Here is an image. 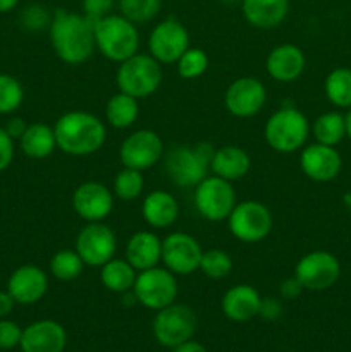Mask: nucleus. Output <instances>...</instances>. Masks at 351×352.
Returning a JSON list of instances; mask_svg holds the SVG:
<instances>
[{
  "label": "nucleus",
  "mask_w": 351,
  "mask_h": 352,
  "mask_svg": "<svg viewBox=\"0 0 351 352\" xmlns=\"http://www.w3.org/2000/svg\"><path fill=\"white\" fill-rule=\"evenodd\" d=\"M203 250L186 232H171L162 239V263L174 275H191L200 270Z\"/></svg>",
  "instance_id": "nucleus-16"
},
{
  "label": "nucleus",
  "mask_w": 351,
  "mask_h": 352,
  "mask_svg": "<svg viewBox=\"0 0 351 352\" xmlns=\"http://www.w3.org/2000/svg\"><path fill=\"white\" fill-rule=\"evenodd\" d=\"M74 250L86 267H102L116 258L117 237L114 230L103 222H89L79 230Z\"/></svg>",
  "instance_id": "nucleus-12"
},
{
  "label": "nucleus",
  "mask_w": 351,
  "mask_h": 352,
  "mask_svg": "<svg viewBox=\"0 0 351 352\" xmlns=\"http://www.w3.org/2000/svg\"><path fill=\"white\" fill-rule=\"evenodd\" d=\"M143 189V172L136 170V168L124 167L123 170L117 172L116 177H114L112 192L116 198L120 199V201H133V199L140 198Z\"/></svg>",
  "instance_id": "nucleus-33"
},
{
  "label": "nucleus",
  "mask_w": 351,
  "mask_h": 352,
  "mask_svg": "<svg viewBox=\"0 0 351 352\" xmlns=\"http://www.w3.org/2000/svg\"><path fill=\"white\" fill-rule=\"evenodd\" d=\"M141 217L151 229H169L179 217V203L171 192L155 189L141 203Z\"/></svg>",
  "instance_id": "nucleus-23"
},
{
  "label": "nucleus",
  "mask_w": 351,
  "mask_h": 352,
  "mask_svg": "<svg viewBox=\"0 0 351 352\" xmlns=\"http://www.w3.org/2000/svg\"><path fill=\"white\" fill-rule=\"evenodd\" d=\"M7 291L19 305H34L48 291V275L36 265H23L16 268L7 282Z\"/></svg>",
  "instance_id": "nucleus-19"
},
{
  "label": "nucleus",
  "mask_w": 351,
  "mask_h": 352,
  "mask_svg": "<svg viewBox=\"0 0 351 352\" xmlns=\"http://www.w3.org/2000/svg\"><path fill=\"white\" fill-rule=\"evenodd\" d=\"M85 261L78 254L76 250H61L50 258V268L52 277H55L61 282H71L78 278L85 270Z\"/></svg>",
  "instance_id": "nucleus-32"
},
{
  "label": "nucleus",
  "mask_w": 351,
  "mask_h": 352,
  "mask_svg": "<svg viewBox=\"0 0 351 352\" xmlns=\"http://www.w3.org/2000/svg\"><path fill=\"white\" fill-rule=\"evenodd\" d=\"M114 7H116V0H83V14L93 24L112 14Z\"/></svg>",
  "instance_id": "nucleus-40"
},
{
  "label": "nucleus",
  "mask_w": 351,
  "mask_h": 352,
  "mask_svg": "<svg viewBox=\"0 0 351 352\" xmlns=\"http://www.w3.org/2000/svg\"><path fill=\"white\" fill-rule=\"evenodd\" d=\"M114 201L112 189L96 181L83 182L72 192V208L86 223L103 222L112 213Z\"/></svg>",
  "instance_id": "nucleus-17"
},
{
  "label": "nucleus",
  "mask_w": 351,
  "mask_h": 352,
  "mask_svg": "<svg viewBox=\"0 0 351 352\" xmlns=\"http://www.w3.org/2000/svg\"><path fill=\"white\" fill-rule=\"evenodd\" d=\"M19 146L23 150V153L26 157L33 158V160L48 158L57 150L54 127L43 122L30 124L26 127V131H24L23 136L19 138Z\"/></svg>",
  "instance_id": "nucleus-27"
},
{
  "label": "nucleus",
  "mask_w": 351,
  "mask_h": 352,
  "mask_svg": "<svg viewBox=\"0 0 351 352\" xmlns=\"http://www.w3.org/2000/svg\"><path fill=\"white\" fill-rule=\"evenodd\" d=\"M164 141L153 129H138L123 141L119 148L120 164L124 167L148 170L160 162Z\"/></svg>",
  "instance_id": "nucleus-15"
},
{
  "label": "nucleus",
  "mask_w": 351,
  "mask_h": 352,
  "mask_svg": "<svg viewBox=\"0 0 351 352\" xmlns=\"http://www.w3.org/2000/svg\"><path fill=\"white\" fill-rule=\"evenodd\" d=\"M21 337L23 330L17 323L6 318L0 320V349H14L21 344Z\"/></svg>",
  "instance_id": "nucleus-39"
},
{
  "label": "nucleus",
  "mask_w": 351,
  "mask_h": 352,
  "mask_svg": "<svg viewBox=\"0 0 351 352\" xmlns=\"http://www.w3.org/2000/svg\"><path fill=\"white\" fill-rule=\"evenodd\" d=\"M19 0H0V14L10 12L12 9H16Z\"/></svg>",
  "instance_id": "nucleus-47"
},
{
  "label": "nucleus",
  "mask_w": 351,
  "mask_h": 352,
  "mask_svg": "<svg viewBox=\"0 0 351 352\" xmlns=\"http://www.w3.org/2000/svg\"><path fill=\"white\" fill-rule=\"evenodd\" d=\"M178 292V275L169 272L165 267H153L138 272L133 285L136 302L151 311H158V309L176 302Z\"/></svg>",
  "instance_id": "nucleus-8"
},
{
  "label": "nucleus",
  "mask_w": 351,
  "mask_h": 352,
  "mask_svg": "<svg viewBox=\"0 0 351 352\" xmlns=\"http://www.w3.org/2000/svg\"><path fill=\"white\" fill-rule=\"evenodd\" d=\"M282 315V305L279 299L275 298H262L260 309H258V316L264 318L265 322H275L281 318Z\"/></svg>",
  "instance_id": "nucleus-42"
},
{
  "label": "nucleus",
  "mask_w": 351,
  "mask_h": 352,
  "mask_svg": "<svg viewBox=\"0 0 351 352\" xmlns=\"http://www.w3.org/2000/svg\"><path fill=\"white\" fill-rule=\"evenodd\" d=\"M220 3H224V6H236V3H241L243 0H219Z\"/></svg>",
  "instance_id": "nucleus-50"
},
{
  "label": "nucleus",
  "mask_w": 351,
  "mask_h": 352,
  "mask_svg": "<svg viewBox=\"0 0 351 352\" xmlns=\"http://www.w3.org/2000/svg\"><path fill=\"white\" fill-rule=\"evenodd\" d=\"M14 138L7 133L3 127H0V172L6 170L14 160Z\"/></svg>",
  "instance_id": "nucleus-41"
},
{
  "label": "nucleus",
  "mask_w": 351,
  "mask_h": 352,
  "mask_svg": "<svg viewBox=\"0 0 351 352\" xmlns=\"http://www.w3.org/2000/svg\"><path fill=\"white\" fill-rule=\"evenodd\" d=\"M295 277L306 291H326L341 277V263L329 251H310L298 260Z\"/></svg>",
  "instance_id": "nucleus-11"
},
{
  "label": "nucleus",
  "mask_w": 351,
  "mask_h": 352,
  "mask_svg": "<svg viewBox=\"0 0 351 352\" xmlns=\"http://www.w3.org/2000/svg\"><path fill=\"white\" fill-rule=\"evenodd\" d=\"M14 305H16V301H14L12 296L9 294V291L0 292V320L6 318V316H9L10 313H12Z\"/></svg>",
  "instance_id": "nucleus-45"
},
{
  "label": "nucleus",
  "mask_w": 351,
  "mask_h": 352,
  "mask_svg": "<svg viewBox=\"0 0 351 352\" xmlns=\"http://www.w3.org/2000/svg\"><path fill=\"white\" fill-rule=\"evenodd\" d=\"M312 133L317 143L336 146L346 138V119L339 112H326L313 120Z\"/></svg>",
  "instance_id": "nucleus-30"
},
{
  "label": "nucleus",
  "mask_w": 351,
  "mask_h": 352,
  "mask_svg": "<svg viewBox=\"0 0 351 352\" xmlns=\"http://www.w3.org/2000/svg\"><path fill=\"white\" fill-rule=\"evenodd\" d=\"M326 96L339 109H351V69L337 67L329 72L323 82Z\"/></svg>",
  "instance_id": "nucleus-31"
},
{
  "label": "nucleus",
  "mask_w": 351,
  "mask_h": 352,
  "mask_svg": "<svg viewBox=\"0 0 351 352\" xmlns=\"http://www.w3.org/2000/svg\"><path fill=\"white\" fill-rule=\"evenodd\" d=\"M67 333L61 323L54 320H38L23 330L21 351L23 352H64Z\"/></svg>",
  "instance_id": "nucleus-20"
},
{
  "label": "nucleus",
  "mask_w": 351,
  "mask_h": 352,
  "mask_svg": "<svg viewBox=\"0 0 351 352\" xmlns=\"http://www.w3.org/2000/svg\"><path fill=\"white\" fill-rule=\"evenodd\" d=\"M26 127H28V124L24 122L23 119H19V117H12V119H9V122L6 124V127H3V129L10 134V138H14V140H19V138L24 134V131H26Z\"/></svg>",
  "instance_id": "nucleus-44"
},
{
  "label": "nucleus",
  "mask_w": 351,
  "mask_h": 352,
  "mask_svg": "<svg viewBox=\"0 0 351 352\" xmlns=\"http://www.w3.org/2000/svg\"><path fill=\"white\" fill-rule=\"evenodd\" d=\"M344 119H346V136L351 140V109L348 110V113L344 116Z\"/></svg>",
  "instance_id": "nucleus-48"
},
{
  "label": "nucleus",
  "mask_w": 351,
  "mask_h": 352,
  "mask_svg": "<svg viewBox=\"0 0 351 352\" xmlns=\"http://www.w3.org/2000/svg\"><path fill=\"white\" fill-rule=\"evenodd\" d=\"M120 16L134 24H143L155 19L162 9V0H117Z\"/></svg>",
  "instance_id": "nucleus-34"
},
{
  "label": "nucleus",
  "mask_w": 351,
  "mask_h": 352,
  "mask_svg": "<svg viewBox=\"0 0 351 352\" xmlns=\"http://www.w3.org/2000/svg\"><path fill=\"white\" fill-rule=\"evenodd\" d=\"M267 103V88L260 79L253 76H243L237 78L227 86L224 93V107L231 116L237 119H250Z\"/></svg>",
  "instance_id": "nucleus-13"
},
{
  "label": "nucleus",
  "mask_w": 351,
  "mask_h": 352,
  "mask_svg": "<svg viewBox=\"0 0 351 352\" xmlns=\"http://www.w3.org/2000/svg\"><path fill=\"white\" fill-rule=\"evenodd\" d=\"M343 205L346 206V208L351 212V191L344 192V195H343Z\"/></svg>",
  "instance_id": "nucleus-49"
},
{
  "label": "nucleus",
  "mask_w": 351,
  "mask_h": 352,
  "mask_svg": "<svg viewBox=\"0 0 351 352\" xmlns=\"http://www.w3.org/2000/svg\"><path fill=\"white\" fill-rule=\"evenodd\" d=\"M195 206L200 217L209 222H224L236 206V191L233 182L217 175H206L195 188Z\"/></svg>",
  "instance_id": "nucleus-9"
},
{
  "label": "nucleus",
  "mask_w": 351,
  "mask_h": 352,
  "mask_svg": "<svg viewBox=\"0 0 351 352\" xmlns=\"http://www.w3.org/2000/svg\"><path fill=\"white\" fill-rule=\"evenodd\" d=\"M251 158L246 151L236 144L217 148L210 162V172L226 181L234 182L243 179L250 172Z\"/></svg>",
  "instance_id": "nucleus-26"
},
{
  "label": "nucleus",
  "mask_w": 351,
  "mask_h": 352,
  "mask_svg": "<svg viewBox=\"0 0 351 352\" xmlns=\"http://www.w3.org/2000/svg\"><path fill=\"white\" fill-rule=\"evenodd\" d=\"M310 131H312L310 120L301 110L295 107H282L267 119L264 138L274 151L291 155L305 146Z\"/></svg>",
  "instance_id": "nucleus-4"
},
{
  "label": "nucleus",
  "mask_w": 351,
  "mask_h": 352,
  "mask_svg": "<svg viewBox=\"0 0 351 352\" xmlns=\"http://www.w3.org/2000/svg\"><path fill=\"white\" fill-rule=\"evenodd\" d=\"M126 260L136 272L158 267L162 261V239L150 230L134 232L126 243Z\"/></svg>",
  "instance_id": "nucleus-24"
},
{
  "label": "nucleus",
  "mask_w": 351,
  "mask_h": 352,
  "mask_svg": "<svg viewBox=\"0 0 351 352\" xmlns=\"http://www.w3.org/2000/svg\"><path fill=\"white\" fill-rule=\"evenodd\" d=\"M21 17H23V24L28 30H41V28H45L47 24L50 26L52 21V16L47 10V7L38 6V3L26 7Z\"/></svg>",
  "instance_id": "nucleus-38"
},
{
  "label": "nucleus",
  "mask_w": 351,
  "mask_h": 352,
  "mask_svg": "<svg viewBox=\"0 0 351 352\" xmlns=\"http://www.w3.org/2000/svg\"><path fill=\"white\" fill-rule=\"evenodd\" d=\"M50 43L55 55L67 65H81L96 50L93 23L85 14L57 9L52 14Z\"/></svg>",
  "instance_id": "nucleus-1"
},
{
  "label": "nucleus",
  "mask_w": 351,
  "mask_h": 352,
  "mask_svg": "<svg viewBox=\"0 0 351 352\" xmlns=\"http://www.w3.org/2000/svg\"><path fill=\"white\" fill-rule=\"evenodd\" d=\"M162 64L150 54H134L120 62L116 72V85L119 91L134 96L136 100L148 98L160 88Z\"/></svg>",
  "instance_id": "nucleus-6"
},
{
  "label": "nucleus",
  "mask_w": 351,
  "mask_h": 352,
  "mask_svg": "<svg viewBox=\"0 0 351 352\" xmlns=\"http://www.w3.org/2000/svg\"><path fill=\"white\" fill-rule=\"evenodd\" d=\"M172 352H206V349L200 342L189 339V340H186V342L176 346L174 349H172Z\"/></svg>",
  "instance_id": "nucleus-46"
},
{
  "label": "nucleus",
  "mask_w": 351,
  "mask_h": 352,
  "mask_svg": "<svg viewBox=\"0 0 351 352\" xmlns=\"http://www.w3.org/2000/svg\"><path fill=\"white\" fill-rule=\"evenodd\" d=\"M200 272L209 278H213V280L229 277L231 272H233V258L224 250L203 251Z\"/></svg>",
  "instance_id": "nucleus-35"
},
{
  "label": "nucleus",
  "mask_w": 351,
  "mask_h": 352,
  "mask_svg": "<svg viewBox=\"0 0 351 352\" xmlns=\"http://www.w3.org/2000/svg\"><path fill=\"white\" fill-rule=\"evenodd\" d=\"M217 148L210 143L195 146L179 144L165 155V170L172 184L179 188H196L210 172V162Z\"/></svg>",
  "instance_id": "nucleus-5"
},
{
  "label": "nucleus",
  "mask_w": 351,
  "mask_h": 352,
  "mask_svg": "<svg viewBox=\"0 0 351 352\" xmlns=\"http://www.w3.org/2000/svg\"><path fill=\"white\" fill-rule=\"evenodd\" d=\"M24 100L23 85L10 74H0V113L16 112Z\"/></svg>",
  "instance_id": "nucleus-37"
},
{
  "label": "nucleus",
  "mask_w": 351,
  "mask_h": 352,
  "mask_svg": "<svg viewBox=\"0 0 351 352\" xmlns=\"http://www.w3.org/2000/svg\"><path fill=\"white\" fill-rule=\"evenodd\" d=\"M189 47V31L176 17H167L158 23L148 38L150 55L160 64H176Z\"/></svg>",
  "instance_id": "nucleus-14"
},
{
  "label": "nucleus",
  "mask_w": 351,
  "mask_h": 352,
  "mask_svg": "<svg viewBox=\"0 0 351 352\" xmlns=\"http://www.w3.org/2000/svg\"><path fill=\"white\" fill-rule=\"evenodd\" d=\"M229 232L244 244H257L267 239L274 227L272 212L267 205L255 199L236 203L227 219Z\"/></svg>",
  "instance_id": "nucleus-7"
},
{
  "label": "nucleus",
  "mask_w": 351,
  "mask_h": 352,
  "mask_svg": "<svg viewBox=\"0 0 351 352\" xmlns=\"http://www.w3.org/2000/svg\"><path fill=\"white\" fill-rule=\"evenodd\" d=\"M306 57L298 45L282 43L272 48L265 58L267 74L277 82H292L305 72Z\"/></svg>",
  "instance_id": "nucleus-21"
},
{
  "label": "nucleus",
  "mask_w": 351,
  "mask_h": 352,
  "mask_svg": "<svg viewBox=\"0 0 351 352\" xmlns=\"http://www.w3.org/2000/svg\"><path fill=\"white\" fill-rule=\"evenodd\" d=\"M138 272L127 260L112 258L100 267V282L107 291L114 294H126L133 291Z\"/></svg>",
  "instance_id": "nucleus-28"
},
{
  "label": "nucleus",
  "mask_w": 351,
  "mask_h": 352,
  "mask_svg": "<svg viewBox=\"0 0 351 352\" xmlns=\"http://www.w3.org/2000/svg\"><path fill=\"white\" fill-rule=\"evenodd\" d=\"M301 291H303V285L299 284V280L295 277V275H292L291 278L282 280L281 285H279V294H281V298L286 299V301H292V299H296L299 294H301Z\"/></svg>",
  "instance_id": "nucleus-43"
},
{
  "label": "nucleus",
  "mask_w": 351,
  "mask_h": 352,
  "mask_svg": "<svg viewBox=\"0 0 351 352\" xmlns=\"http://www.w3.org/2000/svg\"><path fill=\"white\" fill-rule=\"evenodd\" d=\"M95 30V47L110 62H124L138 54L140 33L136 24L120 14H109L93 24Z\"/></svg>",
  "instance_id": "nucleus-3"
},
{
  "label": "nucleus",
  "mask_w": 351,
  "mask_h": 352,
  "mask_svg": "<svg viewBox=\"0 0 351 352\" xmlns=\"http://www.w3.org/2000/svg\"><path fill=\"white\" fill-rule=\"evenodd\" d=\"M262 296L258 294L257 289L250 284H236L227 289L226 294L222 296L220 308H222L224 316L231 322L244 323L258 316L260 309Z\"/></svg>",
  "instance_id": "nucleus-22"
},
{
  "label": "nucleus",
  "mask_w": 351,
  "mask_h": 352,
  "mask_svg": "<svg viewBox=\"0 0 351 352\" xmlns=\"http://www.w3.org/2000/svg\"><path fill=\"white\" fill-rule=\"evenodd\" d=\"M299 167L303 174L315 182H330L339 175L343 168V158L334 146L313 143L301 148Z\"/></svg>",
  "instance_id": "nucleus-18"
},
{
  "label": "nucleus",
  "mask_w": 351,
  "mask_h": 352,
  "mask_svg": "<svg viewBox=\"0 0 351 352\" xmlns=\"http://www.w3.org/2000/svg\"><path fill=\"white\" fill-rule=\"evenodd\" d=\"M54 133L58 150L71 157L96 153L107 141L105 122L85 110L62 113L55 122Z\"/></svg>",
  "instance_id": "nucleus-2"
},
{
  "label": "nucleus",
  "mask_w": 351,
  "mask_h": 352,
  "mask_svg": "<svg viewBox=\"0 0 351 352\" xmlns=\"http://www.w3.org/2000/svg\"><path fill=\"white\" fill-rule=\"evenodd\" d=\"M140 116V105L134 96L119 91L112 95L105 107V119L114 129H127L133 126Z\"/></svg>",
  "instance_id": "nucleus-29"
},
{
  "label": "nucleus",
  "mask_w": 351,
  "mask_h": 352,
  "mask_svg": "<svg viewBox=\"0 0 351 352\" xmlns=\"http://www.w3.org/2000/svg\"><path fill=\"white\" fill-rule=\"evenodd\" d=\"M209 55L205 50L198 47H189L181 57L178 58L176 65H178V74L182 79H198L200 76H203L209 69Z\"/></svg>",
  "instance_id": "nucleus-36"
},
{
  "label": "nucleus",
  "mask_w": 351,
  "mask_h": 352,
  "mask_svg": "<svg viewBox=\"0 0 351 352\" xmlns=\"http://www.w3.org/2000/svg\"><path fill=\"white\" fill-rule=\"evenodd\" d=\"M198 327L195 311L184 305H172L158 309L153 318V337L160 346L174 349L179 344L193 339Z\"/></svg>",
  "instance_id": "nucleus-10"
},
{
  "label": "nucleus",
  "mask_w": 351,
  "mask_h": 352,
  "mask_svg": "<svg viewBox=\"0 0 351 352\" xmlns=\"http://www.w3.org/2000/svg\"><path fill=\"white\" fill-rule=\"evenodd\" d=\"M243 17L257 30H272L282 24L289 12V0H243Z\"/></svg>",
  "instance_id": "nucleus-25"
}]
</instances>
